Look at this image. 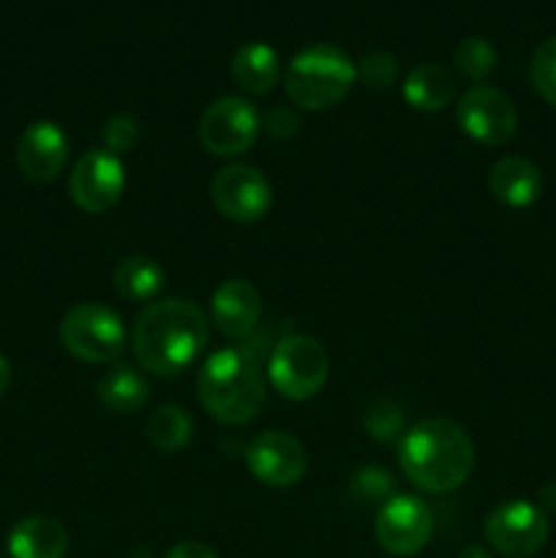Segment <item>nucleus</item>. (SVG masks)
<instances>
[{"label": "nucleus", "instance_id": "obj_1", "mask_svg": "<svg viewBox=\"0 0 556 558\" xmlns=\"http://www.w3.org/2000/svg\"><path fill=\"white\" fill-rule=\"evenodd\" d=\"M210 341V319L196 303L183 298L156 300L136 316L131 349L147 374L174 379L196 363Z\"/></svg>", "mask_w": 556, "mask_h": 558}, {"label": "nucleus", "instance_id": "obj_2", "mask_svg": "<svg viewBox=\"0 0 556 558\" xmlns=\"http://www.w3.org/2000/svg\"><path fill=\"white\" fill-rule=\"evenodd\" d=\"M398 461L409 483L425 494H450L474 472V441L447 417H425L401 436Z\"/></svg>", "mask_w": 556, "mask_h": 558}, {"label": "nucleus", "instance_id": "obj_3", "mask_svg": "<svg viewBox=\"0 0 556 558\" xmlns=\"http://www.w3.org/2000/svg\"><path fill=\"white\" fill-rule=\"evenodd\" d=\"M196 396L210 417L223 425H245L267 398V365L245 343L213 352L196 379Z\"/></svg>", "mask_w": 556, "mask_h": 558}, {"label": "nucleus", "instance_id": "obj_4", "mask_svg": "<svg viewBox=\"0 0 556 558\" xmlns=\"http://www.w3.org/2000/svg\"><path fill=\"white\" fill-rule=\"evenodd\" d=\"M354 82H358V69L352 58L336 44L322 41L294 54L283 74V90L294 107L319 112L343 101Z\"/></svg>", "mask_w": 556, "mask_h": 558}, {"label": "nucleus", "instance_id": "obj_5", "mask_svg": "<svg viewBox=\"0 0 556 558\" xmlns=\"http://www.w3.org/2000/svg\"><path fill=\"white\" fill-rule=\"evenodd\" d=\"M330 360L316 338L287 332L267 357V381L289 401H309L325 387Z\"/></svg>", "mask_w": 556, "mask_h": 558}, {"label": "nucleus", "instance_id": "obj_6", "mask_svg": "<svg viewBox=\"0 0 556 558\" xmlns=\"http://www.w3.org/2000/svg\"><path fill=\"white\" fill-rule=\"evenodd\" d=\"M60 343L82 363H114L125 349V325L118 311L101 303H80L60 322Z\"/></svg>", "mask_w": 556, "mask_h": 558}, {"label": "nucleus", "instance_id": "obj_7", "mask_svg": "<svg viewBox=\"0 0 556 558\" xmlns=\"http://www.w3.org/2000/svg\"><path fill=\"white\" fill-rule=\"evenodd\" d=\"M548 515L532 501H505L485 518V537H488L491 548L507 558H529L540 554L548 543Z\"/></svg>", "mask_w": 556, "mask_h": 558}, {"label": "nucleus", "instance_id": "obj_8", "mask_svg": "<svg viewBox=\"0 0 556 558\" xmlns=\"http://www.w3.org/2000/svg\"><path fill=\"white\" fill-rule=\"evenodd\" d=\"M262 131V114L249 98L223 96L205 109L200 120V142L207 153L221 158L251 150Z\"/></svg>", "mask_w": 556, "mask_h": 558}, {"label": "nucleus", "instance_id": "obj_9", "mask_svg": "<svg viewBox=\"0 0 556 558\" xmlns=\"http://www.w3.org/2000/svg\"><path fill=\"white\" fill-rule=\"evenodd\" d=\"M210 199L227 221L254 223L270 210L273 185L262 169L249 163H229L213 178Z\"/></svg>", "mask_w": 556, "mask_h": 558}, {"label": "nucleus", "instance_id": "obj_10", "mask_svg": "<svg viewBox=\"0 0 556 558\" xmlns=\"http://www.w3.org/2000/svg\"><path fill=\"white\" fill-rule=\"evenodd\" d=\"M456 120L469 140L488 147H501L516 136L518 112L510 98L491 85H474L461 96Z\"/></svg>", "mask_w": 556, "mask_h": 558}, {"label": "nucleus", "instance_id": "obj_11", "mask_svg": "<svg viewBox=\"0 0 556 558\" xmlns=\"http://www.w3.org/2000/svg\"><path fill=\"white\" fill-rule=\"evenodd\" d=\"M431 532H434V518L428 505L418 496L396 494L376 512V543L390 556L420 554L428 545Z\"/></svg>", "mask_w": 556, "mask_h": 558}, {"label": "nucleus", "instance_id": "obj_12", "mask_svg": "<svg viewBox=\"0 0 556 558\" xmlns=\"http://www.w3.org/2000/svg\"><path fill=\"white\" fill-rule=\"evenodd\" d=\"M125 191V167L107 150H90L74 163L69 178V194L80 210L98 216L120 202Z\"/></svg>", "mask_w": 556, "mask_h": 558}, {"label": "nucleus", "instance_id": "obj_13", "mask_svg": "<svg viewBox=\"0 0 556 558\" xmlns=\"http://www.w3.org/2000/svg\"><path fill=\"white\" fill-rule=\"evenodd\" d=\"M245 463L254 480L267 488H289L303 480L309 456L300 439L287 430H262L245 447Z\"/></svg>", "mask_w": 556, "mask_h": 558}, {"label": "nucleus", "instance_id": "obj_14", "mask_svg": "<svg viewBox=\"0 0 556 558\" xmlns=\"http://www.w3.org/2000/svg\"><path fill=\"white\" fill-rule=\"evenodd\" d=\"M69 158V136L52 120L27 125L16 142V167L33 183H49L58 178Z\"/></svg>", "mask_w": 556, "mask_h": 558}, {"label": "nucleus", "instance_id": "obj_15", "mask_svg": "<svg viewBox=\"0 0 556 558\" xmlns=\"http://www.w3.org/2000/svg\"><path fill=\"white\" fill-rule=\"evenodd\" d=\"M210 311L218 332L243 343L259 327L262 294L245 278H229L213 292Z\"/></svg>", "mask_w": 556, "mask_h": 558}, {"label": "nucleus", "instance_id": "obj_16", "mask_svg": "<svg viewBox=\"0 0 556 558\" xmlns=\"http://www.w3.org/2000/svg\"><path fill=\"white\" fill-rule=\"evenodd\" d=\"M488 191L501 205L529 207L543 194V174L529 158H499L488 172Z\"/></svg>", "mask_w": 556, "mask_h": 558}, {"label": "nucleus", "instance_id": "obj_17", "mask_svg": "<svg viewBox=\"0 0 556 558\" xmlns=\"http://www.w3.org/2000/svg\"><path fill=\"white\" fill-rule=\"evenodd\" d=\"M69 550V532L49 515H27L9 532L11 558H63Z\"/></svg>", "mask_w": 556, "mask_h": 558}, {"label": "nucleus", "instance_id": "obj_18", "mask_svg": "<svg viewBox=\"0 0 556 558\" xmlns=\"http://www.w3.org/2000/svg\"><path fill=\"white\" fill-rule=\"evenodd\" d=\"M234 85L249 96H267L278 85L281 76V60L270 44L251 41L234 52L232 65H229Z\"/></svg>", "mask_w": 556, "mask_h": 558}, {"label": "nucleus", "instance_id": "obj_19", "mask_svg": "<svg viewBox=\"0 0 556 558\" xmlns=\"http://www.w3.org/2000/svg\"><path fill=\"white\" fill-rule=\"evenodd\" d=\"M96 396L109 412L131 414L140 412V409L150 401L153 387L150 381H147V376L142 374V371H136L134 365L118 363L98 379Z\"/></svg>", "mask_w": 556, "mask_h": 558}, {"label": "nucleus", "instance_id": "obj_20", "mask_svg": "<svg viewBox=\"0 0 556 558\" xmlns=\"http://www.w3.org/2000/svg\"><path fill=\"white\" fill-rule=\"evenodd\" d=\"M403 98L420 112H442L456 98V76L439 63H420L403 80Z\"/></svg>", "mask_w": 556, "mask_h": 558}, {"label": "nucleus", "instance_id": "obj_21", "mask_svg": "<svg viewBox=\"0 0 556 558\" xmlns=\"http://www.w3.org/2000/svg\"><path fill=\"white\" fill-rule=\"evenodd\" d=\"M114 292L131 303H150L167 283V272L153 256L131 254L123 256L114 267Z\"/></svg>", "mask_w": 556, "mask_h": 558}, {"label": "nucleus", "instance_id": "obj_22", "mask_svg": "<svg viewBox=\"0 0 556 558\" xmlns=\"http://www.w3.org/2000/svg\"><path fill=\"white\" fill-rule=\"evenodd\" d=\"M147 439L158 452H180L194 439V420L180 403H164L147 417Z\"/></svg>", "mask_w": 556, "mask_h": 558}, {"label": "nucleus", "instance_id": "obj_23", "mask_svg": "<svg viewBox=\"0 0 556 558\" xmlns=\"http://www.w3.org/2000/svg\"><path fill=\"white\" fill-rule=\"evenodd\" d=\"M452 65L469 82H483L496 69V49L488 38L469 36L452 52Z\"/></svg>", "mask_w": 556, "mask_h": 558}, {"label": "nucleus", "instance_id": "obj_24", "mask_svg": "<svg viewBox=\"0 0 556 558\" xmlns=\"http://www.w3.org/2000/svg\"><path fill=\"white\" fill-rule=\"evenodd\" d=\"M349 496L352 501H358L360 507H374L385 505L396 496V483H392V474L382 466H365L358 469L349 480Z\"/></svg>", "mask_w": 556, "mask_h": 558}, {"label": "nucleus", "instance_id": "obj_25", "mask_svg": "<svg viewBox=\"0 0 556 558\" xmlns=\"http://www.w3.org/2000/svg\"><path fill=\"white\" fill-rule=\"evenodd\" d=\"M403 409L398 407L392 398H376L365 407L363 414V425L376 441H392L398 439V434H407L403 430Z\"/></svg>", "mask_w": 556, "mask_h": 558}, {"label": "nucleus", "instance_id": "obj_26", "mask_svg": "<svg viewBox=\"0 0 556 558\" xmlns=\"http://www.w3.org/2000/svg\"><path fill=\"white\" fill-rule=\"evenodd\" d=\"M354 69H358V80L365 87H371V90H387L398 76V60L390 52H385V49H374V52H365L354 63Z\"/></svg>", "mask_w": 556, "mask_h": 558}, {"label": "nucleus", "instance_id": "obj_27", "mask_svg": "<svg viewBox=\"0 0 556 558\" xmlns=\"http://www.w3.org/2000/svg\"><path fill=\"white\" fill-rule=\"evenodd\" d=\"M529 74H532L534 90H537L551 107H556V36H551L548 41L540 44L537 52L532 54Z\"/></svg>", "mask_w": 556, "mask_h": 558}, {"label": "nucleus", "instance_id": "obj_28", "mask_svg": "<svg viewBox=\"0 0 556 558\" xmlns=\"http://www.w3.org/2000/svg\"><path fill=\"white\" fill-rule=\"evenodd\" d=\"M101 136H104V147H107V153H112V156L120 158L123 153L134 150L136 142H140V123H136L134 114L118 112L104 123Z\"/></svg>", "mask_w": 556, "mask_h": 558}, {"label": "nucleus", "instance_id": "obj_29", "mask_svg": "<svg viewBox=\"0 0 556 558\" xmlns=\"http://www.w3.org/2000/svg\"><path fill=\"white\" fill-rule=\"evenodd\" d=\"M262 129L273 136V140H292L300 131V114L292 107H273L270 112L262 118Z\"/></svg>", "mask_w": 556, "mask_h": 558}, {"label": "nucleus", "instance_id": "obj_30", "mask_svg": "<svg viewBox=\"0 0 556 558\" xmlns=\"http://www.w3.org/2000/svg\"><path fill=\"white\" fill-rule=\"evenodd\" d=\"M167 558H218V556L210 545L196 543V539H183V543H178L172 550H169Z\"/></svg>", "mask_w": 556, "mask_h": 558}, {"label": "nucleus", "instance_id": "obj_31", "mask_svg": "<svg viewBox=\"0 0 556 558\" xmlns=\"http://www.w3.org/2000/svg\"><path fill=\"white\" fill-rule=\"evenodd\" d=\"M540 505L548 512H556V483L545 485V488L540 490Z\"/></svg>", "mask_w": 556, "mask_h": 558}, {"label": "nucleus", "instance_id": "obj_32", "mask_svg": "<svg viewBox=\"0 0 556 558\" xmlns=\"http://www.w3.org/2000/svg\"><path fill=\"white\" fill-rule=\"evenodd\" d=\"M456 558H491V554L483 548V545H463Z\"/></svg>", "mask_w": 556, "mask_h": 558}, {"label": "nucleus", "instance_id": "obj_33", "mask_svg": "<svg viewBox=\"0 0 556 558\" xmlns=\"http://www.w3.org/2000/svg\"><path fill=\"white\" fill-rule=\"evenodd\" d=\"M9 381H11V365L9 360L0 354V398H3V392L9 390Z\"/></svg>", "mask_w": 556, "mask_h": 558}]
</instances>
